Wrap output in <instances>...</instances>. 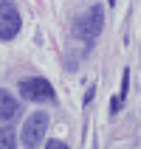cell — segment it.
Here are the masks:
<instances>
[{
	"mask_svg": "<svg viewBox=\"0 0 141 149\" xmlns=\"http://www.w3.org/2000/svg\"><path fill=\"white\" fill-rule=\"evenodd\" d=\"M20 93H23L25 101H45V104H54L57 101V93L51 87L48 79H40V76H28L20 82Z\"/></svg>",
	"mask_w": 141,
	"mask_h": 149,
	"instance_id": "cell-2",
	"label": "cell"
},
{
	"mask_svg": "<svg viewBox=\"0 0 141 149\" xmlns=\"http://www.w3.org/2000/svg\"><path fill=\"white\" fill-rule=\"evenodd\" d=\"M20 31V14L11 0H0V40H11Z\"/></svg>",
	"mask_w": 141,
	"mask_h": 149,
	"instance_id": "cell-4",
	"label": "cell"
},
{
	"mask_svg": "<svg viewBox=\"0 0 141 149\" xmlns=\"http://www.w3.org/2000/svg\"><path fill=\"white\" fill-rule=\"evenodd\" d=\"M48 149H65V143H62V141H51Z\"/></svg>",
	"mask_w": 141,
	"mask_h": 149,
	"instance_id": "cell-7",
	"label": "cell"
},
{
	"mask_svg": "<svg viewBox=\"0 0 141 149\" xmlns=\"http://www.w3.org/2000/svg\"><path fill=\"white\" fill-rule=\"evenodd\" d=\"M45 130H48V113H42V110L31 113V116L25 118V124H23V132H20L23 146H37L40 138L45 135Z\"/></svg>",
	"mask_w": 141,
	"mask_h": 149,
	"instance_id": "cell-3",
	"label": "cell"
},
{
	"mask_svg": "<svg viewBox=\"0 0 141 149\" xmlns=\"http://www.w3.org/2000/svg\"><path fill=\"white\" fill-rule=\"evenodd\" d=\"M17 110H20L17 99H14L8 90H0V121H8V118H14V116H17Z\"/></svg>",
	"mask_w": 141,
	"mask_h": 149,
	"instance_id": "cell-5",
	"label": "cell"
},
{
	"mask_svg": "<svg viewBox=\"0 0 141 149\" xmlns=\"http://www.w3.org/2000/svg\"><path fill=\"white\" fill-rule=\"evenodd\" d=\"M11 146H17V138H14V132L11 130H0V149H11Z\"/></svg>",
	"mask_w": 141,
	"mask_h": 149,
	"instance_id": "cell-6",
	"label": "cell"
},
{
	"mask_svg": "<svg viewBox=\"0 0 141 149\" xmlns=\"http://www.w3.org/2000/svg\"><path fill=\"white\" fill-rule=\"evenodd\" d=\"M102 25H105V8L102 6H90L85 14H79L74 20V37L85 42H93L102 34Z\"/></svg>",
	"mask_w": 141,
	"mask_h": 149,
	"instance_id": "cell-1",
	"label": "cell"
}]
</instances>
